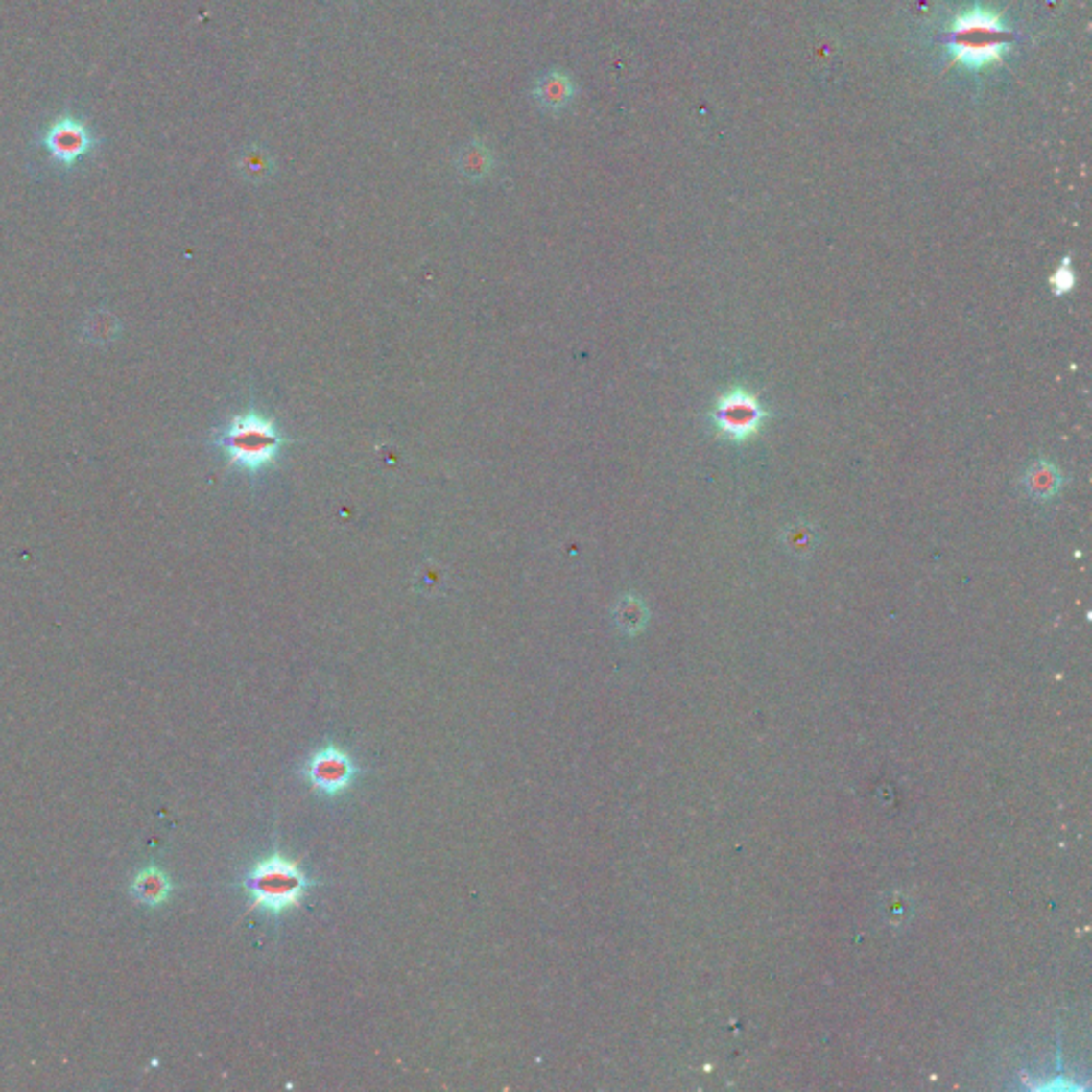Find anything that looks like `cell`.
I'll return each mask as SVG.
<instances>
[{
	"label": "cell",
	"mask_w": 1092,
	"mask_h": 1092,
	"mask_svg": "<svg viewBox=\"0 0 1092 1092\" xmlns=\"http://www.w3.org/2000/svg\"><path fill=\"white\" fill-rule=\"evenodd\" d=\"M319 884L299 866V862L286 858L282 851H272L248 870L242 888L250 898V909H258L272 917H282L299 907L310 890Z\"/></svg>",
	"instance_id": "1"
},
{
	"label": "cell",
	"mask_w": 1092,
	"mask_h": 1092,
	"mask_svg": "<svg viewBox=\"0 0 1092 1092\" xmlns=\"http://www.w3.org/2000/svg\"><path fill=\"white\" fill-rule=\"evenodd\" d=\"M945 45L950 50L952 62L964 69L980 71L984 66L1003 62V56L1011 45V31L1005 28L999 15L973 9L958 15L947 28Z\"/></svg>",
	"instance_id": "2"
},
{
	"label": "cell",
	"mask_w": 1092,
	"mask_h": 1092,
	"mask_svg": "<svg viewBox=\"0 0 1092 1092\" xmlns=\"http://www.w3.org/2000/svg\"><path fill=\"white\" fill-rule=\"evenodd\" d=\"M214 442L223 450L231 467L244 469V472H261L275 462L286 439L270 418L256 412H246L225 425Z\"/></svg>",
	"instance_id": "3"
},
{
	"label": "cell",
	"mask_w": 1092,
	"mask_h": 1092,
	"mask_svg": "<svg viewBox=\"0 0 1092 1092\" xmlns=\"http://www.w3.org/2000/svg\"><path fill=\"white\" fill-rule=\"evenodd\" d=\"M708 420L720 438L741 444L762 434L766 420H769V410L762 406L753 391L736 385L717 397Z\"/></svg>",
	"instance_id": "4"
},
{
	"label": "cell",
	"mask_w": 1092,
	"mask_h": 1092,
	"mask_svg": "<svg viewBox=\"0 0 1092 1092\" xmlns=\"http://www.w3.org/2000/svg\"><path fill=\"white\" fill-rule=\"evenodd\" d=\"M361 769L346 751L340 747H322L305 760L301 774L310 788L320 796L335 798L346 792L354 779L359 777Z\"/></svg>",
	"instance_id": "5"
},
{
	"label": "cell",
	"mask_w": 1092,
	"mask_h": 1092,
	"mask_svg": "<svg viewBox=\"0 0 1092 1092\" xmlns=\"http://www.w3.org/2000/svg\"><path fill=\"white\" fill-rule=\"evenodd\" d=\"M39 143L52 160L62 167H73L83 156H88L94 148H99L101 139L94 135L85 122L73 116H62L45 129Z\"/></svg>",
	"instance_id": "6"
},
{
	"label": "cell",
	"mask_w": 1092,
	"mask_h": 1092,
	"mask_svg": "<svg viewBox=\"0 0 1092 1092\" xmlns=\"http://www.w3.org/2000/svg\"><path fill=\"white\" fill-rule=\"evenodd\" d=\"M574 97V83L566 73L549 71L535 83V101L542 109L558 113L568 107Z\"/></svg>",
	"instance_id": "7"
},
{
	"label": "cell",
	"mask_w": 1092,
	"mask_h": 1092,
	"mask_svg": "<svg viewBox=\"0 0 1092 1092\" xmlns=\"http://www.w3.org/2000/svg\"><path fill=\"white\" fill-rule=\"evenodd\" d=\"M1062 487V474L1060 469L1046 462V459H1039V462H1034L1033 465L1027 467V472H1024V488H1027V493L1034 500H1052L1054 495L1060 491Z\"/></svg>",
	"instance_id": "8"
},
{
	"label": "cell",
	"mask_w": 1092,
	"mask_h": 1092,
	"mask_svg": "<svg viewBox=\"0 0 1092 1092\" xmlns=\"http://www.w3.org/2000/svg\"><path fill=\"white\" fill-rule=\"evenodd\" d=\"M457 167L465 178L481 179V178L491 174L493 154L487 150V146H483L481 141H472V143H467L462 152H459Z\"/></svg>",
	"instance_id": "9"
},
{
	"label": "cell",
	"mask_w": 1092,
	"mask_h": 1092,
	"mask_svg": "<svg viewBox=\"0 0 1092 1092\" xmlns=\"http://www.w3.org/2000/svg\"><path fill=\"white\" fill-rule=\"evenodd\" d=\"M135 896L141 900V903L146 905H160L162 900H167L169 892H171V884L167 875L162 873L158 868H148V870H141L135 879Z\"/></svg>",
	"instance_id": "10"
},
{
	"label": "cell",
	"mask_w": 1092,
	"mask_h": 1092,
	"mask_svg": "<svg viewBox=\"0 0 1092 1092\" xmlns=\"http://www.w3.org/2000/svg\"><path fill=\"white\" fill-rule=\"evenodd\" d=\"M237 169L244 178L252 179V181H261V179H267L272 176L273 160L270 156V152L258 148V146H252V148H248L242 152V154H239Z\"/></svg>",
	"instance_id": "11"
},
{
	"label": "cell",
	"mask_w": 1092,
	"mask_h": 1092,
	"mask_svg": "<svg viewBox=\"0 0 1092 1092\" xmlns=\"http://www.w3.org/2000/svg\"><path fill=\"white\" fill-rule=\"evenodd\" d=\"M785 546L796 555V558H811V553L816 551L818 546V534L813 532V527L807 523H796L788 527V532H785V538H783Z\"/></svg>",
	"instance_id": "12"
},
{
	"label": "cell",
	"mask_w": 1092,
	"mask_h": 1092,
	"mask_svg": "<svg viewBox=\"0 0 1092 1092\" xmlns=\"http://www.w3.org/2000/svg\"><path fill=\"white\" fill-rule=\"evenodd\" d=\"M1076 272H1073L1071 267V258H1065L1058 267L1056 272L1050 275V286H1052V293L1056 297L1062 295H1069L1073 289H1076Z\"/></svg>",
	"instance_id": "13"
},
{
	"label": "cell",
	"mask_w": 1092,
	"mask_h": 1092,
	"mask_svg": "<svg viewBox=\"0 0 1092 1092\" xmlns=\"http://www.w3.org/2000/svg\"><path fill=\"white\" fill-rule=\"evenodd\" d=\"M619 621H621V628L631 629V631L638 629L645 621V606L640 605L636 598H628L619 608Z\"/></svg>",
	"instance_id": "14"
}]
</instances>
